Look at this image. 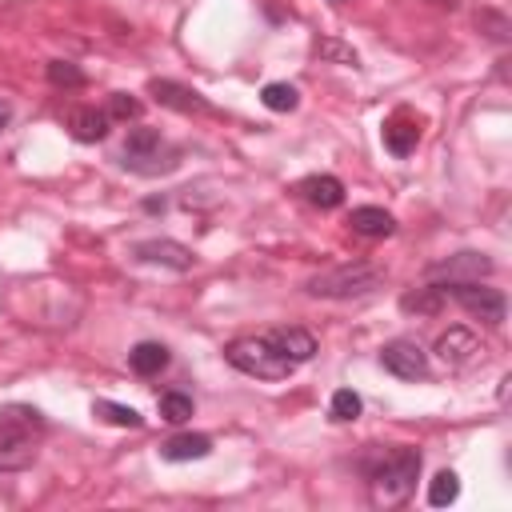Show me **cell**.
Here are the masks:
<instances>
[{"mask_svg":"<svg viewBox=\"0 0 512 512\" xmlns=\"http://www.w3.org/2000/svg\"><path fill=\"white\" fill-rule=\"evenodd\" d=\"M144 212H164V200H144Z\"/></svg>","mask_w":512,"mask_h":512,"instance_id":"cell-30","label":"cell"},{"mask_svg":"<svg viewBox=\"0 0 512 512\" xmlns=\"http://www.w3.org/2000/svg\"><path fill=\"white\" fill-rule=\"evenodd\" d=\"M160 420L164 424H184L188 416H192V396L188 392H180V388H168V392H160Z\"/></svg>","mask_w":512,"mask_h":512,"instance_id":"cell-23","label":"cell"},{"mask_svg":"<svg viewBox=\"0 0 512 512\" xmlns=\"http://www.w3.org/2000/svg\"><path fill=\"white\" fill-rule=\"evenodd\" d=\"M432 352H436V360H440L444 368H452V372H464V368H472L476 360H484L480 336H476L472 328H464V324H452L448 332H440L436 344H432Z\"/></svg>","mask_w":512,"mask_h":512,"instance_id":"cell-7","label":"cell"},{"mask_svg":"<svg viewBox=\"0 0 512 512\" xmlns=\"http://www.w3.org/2000/svg\"><path fill=\"white\" fill-rule=\"evenodd\" d=\"M260 104L268 112H296L300 108V88L296 84H284V80H272L260 88Z\"/></svg>","mask_w":512,"mask_h":512,"instance_id":"cell-19","label":"cell"},{"mask_svg":"<svg viewBox=\"0 0 512 512\" xmlns=\"http://www.w3.org/2000/svg\"><path fill=\"white\" fill-rule=\"evenodd\" d=\"M364 412V400L352 392V388H336L332 392V400H328V416L336 420V424H348V420H356Z\"/></svg>","mask_w":512,"mask_h":512,"instance_id":"cell-24","label":"cell"},{"mask_svg":"<svg viewBox=\"0 0 512 512\" xmlns=\"http://www.w3.org/2000/svg\"><path fill=\"white\" fill-rule=\"evenodd\" d=\"M168 360H172V352H168L160 340H140V344H132V352H128V368H132L136 376H160V372L168 368Z\"/></svg>","mask_w":512,"mask_h":512,"instance_id":"cell-18","label":"cell"},{"mask_svg":"<svg viewBox=\"0 0 512 512\" xmlns=\"http://www.w3.org/2000/svg\"><path fill=\"white\" fill-rule=\"evenodd\" d=\"M268 340H272L292 364H308V360L316 356V336H312L308 328H296V324H288V328H272Z\"/></svg>","mask_w":512,"mask_h":512,"instance_id":"cell-16","label":"cell"},{"mask_svg":"<svg viewBox=\"0 0 512 512\" xmlns=\"http://www.w3.org/2000/svg\"><path fill=\"white\" fill-rule=\"evenodd\" d=\"M180 156L184 152L168 136H160V128H144V124L128 128L124 148H120V164L136 176H168L180 168Z\"/></svg>","mask_w":512,"mask_h":512,"instance_id":"cell-2","label":"cell"},{"mask_svg":"<svg viewBox=\"0 0 512 512\" xmlns=\"http://www.w3.org/2000/svg\"><path fill=\"white\" fill-rule=\"evenodd\" d=\"M92 416H100V420H108L116 428H140L144 424V416L132 404H116V400H96L92 404Z\"/></svg>","mask_w":512,"mask_h":512,"instance_id":"cell-21","label":"cell"},{"mask_svg":"<svg viewBox=\"0 0 512 512\" xmlns=\"http://www.w3.org/2000/svg\"><path fill=\"white\" fill-rule=\"evenodd\" d=\"M432 284H460V280H484V276H492V260L484 256V252H456V256H448V260H436V264H428V272H424Z\"/></svg>","mask_w":512,"mask_h":512,"instance_id":"cell-8","label":"cell"},{"mask_svg":"<svg viewBox=\"0 0 512 512\" xmlns=\"http://www.w3.org/2000/svg\"><path fill=\"white\" fill-rule=\"evenodd\" d=\"M384 284V272L376 264H336L304 280V292L316 300H360Z\"/></svg>","mask_w":512,"mask_h":512,"instance_id":"cell-4","label":"cell"},{"mask_svg":"<svg viewBox=\"0 0 512 512\" xmlns=\"http://www.w3.org/2000/svg\"><path fill=\"white\" fill-rule=\"evenodd\" d=\"M208 452H212V436H204V432H176V436H168V440L160 444V456H164L168 464L204 460Z\"/></svg>","mask_w":512,"mask_h":512,"instance_id":"cell-17","label":"cell"},{"mask_svg":"<svg viewBox=\"0 0 512 512\" xmlns=\"http://www.w3.org/2000/svg\"><path fill=\"white\" fill-rule=\"evenodd\" d=\"M420 464L424 456L408 444H396V448H384V452H372L364 456V480H368V496L376 508H396L404 504L412 492H416V480H420Z\"/></svg>","mask_w":512,"mask_h":512,"instance_id":"cell-1","label":"cell"},{"mask_svg":"<svg viewBox=\"0 0 512 512\" xmlns=\"http://www.w3.org/2000/svg\"><path fill=\"white\" fill-rule=\"evenodd\" d=\"M68 128H72V136L80 140V144H96V140H104L108 132H112V116L104 112V108H72L68 112Z\"/></svg>","mask_w":512,"mask_h":512,"instance_id":"cell-15","label":"cell"},{"mask_svg":"<svg viewBox=\"0 0 512 512\" xmlns=\"http://www.w3.org/2000/svg\"><path fill=\"white\" fill-rule=\"evenodd\" d=\"M32 428H44L36 408H20V416H12V408L0 412V472H20L36 460Z\"/></svg>","mask_w":512,"mask_h":512,"instance_id":"cell-5","label":"cell"},{"mask_svg":"<svg viewBox=\"0 0 512 512\" xmlns=\"http://www.w3.org/2000/svg\"><path fill=\"white\" fill-rule=\"evenodd\" d=\"M316 52H320V56H332V60H340V64H352V68L360 64V56H356L348 44H340V40H316Z\"/></svg>","mask_w":512,"mask_h":512,"instance_id":"cell-28","label":"cell"},{"mask_svg":"<svg viewBox=\"0 0 512 512\" xmlns=\"http://www.w3.org/2000/svg\"><path fill=\"white\" fill-rule=\"evenodd\" d=\"M332 4H340V0H332Z\"/></svg>","mask_w":512,"mask_h":512,"instance_id":"cell-31","label":"cell"},{"mask_svg":"<svg viewBox=\"0 0 512 512\" xmlns=\"http://www.w3.org/2000/svg\"><path fill=\"white\" fill-rule=\"evenodd\" d=\"M224 360L236 372L256 376V380H288L296 372V364L268 340V332L264 336H236V340H228L224 344Z\"/></svg>","mask_w":512,"mask_h":512,"instance_id":"cell-3","label":"cell"},{"mask_svg":"<svg viewBox=\"0 0 512 512\" xmlns=\"http://www.w3.org/2000/svg\"><path fill=\"white\" fill-rule=\"evenodd\" d=\"M104 112L112 116V124H116V120H140L144 104H140L136 96H128V92H112V96H108V108H104Z\"/></svg>","mask_w":512,"mask_h":512,"instance_id":"cell-25","label":"cell"},{"mask_svg":"<svg viewBox=\"0 0 512 512\" xmlns=\"http://www.w3.org/2000/svg\"><path fill=\"white\" fill-rule=\"evenodd\" d=\"M456 496H460V476L452 468H444L428 480V504L432 508H448V504H456Z\"/></svg>","mask_w":512,"mask_h":512,"instance_id":"cell-22","label":"cell"},{"mask_svg":"<svg viewBox=\"0 0 512 512\" xmlns=\"http://www.w3.org/2000/svg\"><path fill=\"white\" fill-rule=\"evenodd\" d=\"M48 80L56 88H80L84 84V72L72 60H48Z\"/></svg>","mask_w":512,"mask_h":512,"instance_id":"cell-26","label":"cell"},{"mask_svg":"<svg viewBox=\"0 0 512 512\" xmlns=\"http://www.w3.org/2000/svg\"><path fill=\"white\" fill-rule=\"evenodd\" d=\"M380 140H384V148H388L396 160H404V156H412L416 144H420V120L400 108V112H392V116L380 124Z\"/></svg>","mask_w":512,"mask_h":512,"instance_id":"cell-12","label":"cell"},{"mask_svg":"<svg viewBox=\"0 0 512 512\" xmlns=\"http://www.w3.org/2000/svg\"><path fill=\"white\" fill-rule=\"evenodd\" d=\"M428 284H432V280H428ZM436 288L444 292V300H456L468 316H476V320L488 324V328H500L504 316H508V300H504V292L492 288V284L460 280V284H436Z\"/></svg>","mask_w":512,"mask_h":512,"instance_id":"cell-6","label":"cell"},{"mask_svg":"<svg viewBox=\"0 0 512 512\" xmlns=\"http://www.w3.org/2000/svg\"><path fill=\"white\" fill-rule=\"evenodd\" d=\"M148 92H152L164 108H172V112H184V116H216L212 100H204L196 88H184V84H176V80H148Z\"/></svg>","mask_w":512,"mask_h":512,"instance_id":"cell-11","label":"cell"},{"mask_svg":"<svg viewBox=\"0 0 512 512\" xmlns=\"http://www.w3.org/2000/svg\"><path fill=\"white\" fill-rule=\"evenodd\" d=\"M132 256H136L140 264H160V268H172V272H188V268L196 264V252H192L188 244L164 240V236H156V240H136V244H132Z\"/></svg>","mask_w":512,"mask_h":512,"instance_id":"cell-10","label":"cell"},{"mask_svg":"<svg viewBox=\"0 0 512 512\" xmlns=\"http://www.w3.org/2000/svg\"><path fill=\"white\" fill-rule=\"evenodd\" d=\"M476 24H480V28H484V36H492L496 44H504V40H508V20H504L500 12H480V16H476Z\"/></svg>","mask_w":512,"mask_h":512,"instance_id":"cell-27","label":"cell"},{"mask_svg":"<svg viewBox=\"0 0 512 512\" xmlns=\"http://www.w3.org/2000/svg\"><path fill=\"white\" fill-rule=\"evenodd\" d=\"M348 228H352L356 236L384 240V236H392V232H396V216H392V212H384V208H376V204H360V208H352V212H348Z\"/></svg>","mask_w":512,"mask_h":512,"instance_id":"cell-14","label":"cell"},{"mask_svg":"<svg viewBox=\"0 0 512 512\" xmlns=\"http://www.w3.org/2000/svg\"><path fill=\"white\" fill-rule=\"evenodd\" d=\"M8 120H12V108H8V100H0V128H8Z\"/></svg>","mask_w":512,"mask_h":512,"instance_id":"cell-29","label":"cell"},{"mask_svg":"<svg viewBox=\"0 0 512 512\" xmlns=\"http://www.w3.org/2000/svg\"><path fill=\"white\" fill-rule=\"evenodd\" d=\"M380 364H384V372H392L400 380H424L428 376V352L416 340H404V336L388 340L380 348Z\"/></svg>","mask_w":512,"mask_h":512,"instance_id":"cell-9","label":"cell"},{"mask_svg":"<svg viewBox=\"0 0 512 512\" xmlns=\"http://www.w3.org/2000/svg\"><path fill=\"white\" fill-rule=\"evenodd\" d=\"M400 308H404V312H416V316H436V312L444 308V292H440L436 284H424V288H416V292H404V296H400Z\"/></svg>","mask_w":512,"mask_h":512,"instance_id":"cell-20","label":"cell"},{"mask_svg":"<svg viewBox=\"0 0 512 512\" xmlns=\"http://www.w3.org/2000/svg\"><path fill=\"white\" fill-rule=\"evenodd\" d=\"M296 192L312 204V208H340L344 204V184L336 180V176H328V172H316V176H304L300 184H296Z\"/></svg>","mask_w":512,"mask_h":512,"instance_id":"cell-13","label":"cell"}]
</instances>
